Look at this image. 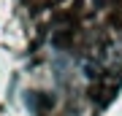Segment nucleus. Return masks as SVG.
Returning <instances> with one entry per match:
<instances>
[{"label": "nucleus", "mask_w": 122, "mask_h": 116, "mask_svg": "<svg viewBox=\"0 0 122 116\" xmlns=\"http://www.w3.org/2000/svg\"><path fill=\"white\" fill-rule=\"evenodd\" d=\"M119 81H122L119 76H111V78H103V76H100V78H98V84L90 89V92H92V103H98L100 108L109 105V103H111V97L117 95V89H119Z\"/></svg>", "instance_id": "obj_1"}, {"label": "nucleus", "mask_w": 122, "mask_h": 116, "mask_svg": "<svg viewBox=\"0 0 122 116\" xmlns=\"http://www.w3.org/2000/svg\"><path fill=\"white\" fill-rule=\"evenodd\" d=\"M73 35H76V32H73V27H60V30L52 35V43H54L57 49H65L68 43L73 41Z\"/></svg>", "instance_id": "obj_2"}]
</instances>
